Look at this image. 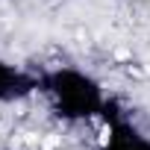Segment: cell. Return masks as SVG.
<instances>
[{"instance_id": "1", "label": "cell", "mask_w": 150, "mask_h": 150, "mask_svg": "<svg viewBox=\"0 0 150 150\" xmlns=\"http://www.w3.org/2000/svg\"><path fill=\"white\" fill-rule=\"evenodd\" d=\"M38 94H44L50 109L68 124H86V121L100 118L103 106L109 100L103 83L94 74L74 68V65H59V68L41 71Z\"/></svg>"}, {"instance_id": "2", "label": "cell", "mask_w": 150, "mask_h": 150, "mask_svg": "<svg viewBox=\"0 0 150 150\" xmlns=\"http://www.w3.org/2000/svg\"><path fill=\"white\" fill-rule=\"evenodd\" d=\"M100 121L109 127V135L100 150H150V135L132 124V118L118 106V100H106Z\"/></svg>"}, {"instance_id": "3", "label": "cell", "mask_w": 150, "mask_h": 150, "mask_svg": "<svg viewBox=\"0 0 150 150\" xmlns=\"http://www.w3.org/2000/svg\"><path fill=\"white\" fill-rule=\"evenodd\" d=\"M41 88V71H30L9 59H0V106L21 103Z\"/></svg>"}]
</instances>
